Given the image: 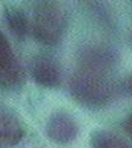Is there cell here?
I'll use <instances>...</instances> for the list:
<instances>
[{
    "label": "cell",
    "mask_w": 132,
    "mask_h": 148,
    "mask_svg": "<svg viewBox=\"0 0 132 148\" xmlns=\"http://www.w3.org/2000/svg\"><path fill=\"white\" fill-rule=\"evenodd\" d=\"M121 89H122V91H125L127 95L132 96V73L124 78V80L121 83Z\"/></svg>",
    "instance_id": "cell-10"
},
{
    "label": "cell",
    "mask_w": 132,
    "mask_h": 148,
    "mask_svg": "<svg viewBox=\"0 0 132 148\" xmlns=\"http://www.w3.org/2000/svg\"><path fill=\"white\" fill-rule=\"evenodd\" d=\"M24 80V69L17 61L9 40L0 30V86L16 89L22 85Z\"/></svg>",
    "instance_id": "cell-4"
},
{
    "label": "cell",
    "mask_w": 132,
    "mask_h": 148,
    "mask_svg": "<svg viewBox=\"0 0 132 148\" xmlns=\"http://www.w3.org/2000/svg\"><path fill=\"white\" fill-rule=\"evenodd\" d=\"M122 126H124L125 131L132 137V114H130L129 116L125 119V121H124V123H122Z\"/></svg>",
    "instance_id": "cell-11"
},
{
    "label": "cell",
    "mask_w": 132,
    "mask_h": 148,
    "mask_svg": "<svg viewBox=\"0 0 132 148\" xmlns=\"http://www.w3.org/2000/svg\"><path fill=\"white\" fill-rule=\"evenodd\" d=\"M44 131L48 140L58 145H68L77 138L79 127L72 115L64 111H57L47 120Z\"/></svg>",
    "instance_id": "cell-5"
},
{
    "label": "cell",
    "mask_w": 132,
    "mask_h": 148,
    "mask_svg": "<svg viewBox=\"0 0 132 148\" xmlns=\"http://www.w3.org/2000/svg\"><path fill=\"white\" fill-rule=\"evenodd\" d=\"M4 18L10 32L17 40H24L31 30V22L22 9L17 6H8L4 10Z\"/></svg>",
    "instance_id": "cell-8"
},
{
    "label": "cell",
    "mask_w": 132,
    "mask_h": 148,
    "mask_svg": "<svg viewBox=\"0 0 132 148\" xmlns=\"http://www.w3.org/2000/svg\"><path fill=\"white\" fill-rule=\"evenodd\" d=\"M25 136L24 126L15 115L0 114V148H11L22 141Z\"/></svg>",
    "instance_id": "cell-7"
},
{
    "label": "cell",
    "mask_w": 132,
    "mask_h": 148,
    "mask_svg": "<svg viewBox=\"0 0 132 148\" xmlns=\"http://www.w3.org/2000/svg\"><path fill=\"white\" fill-rule=\"evenodd\" d=\"M31 77L43 88H57L62 82V68L51 56H37L31 63Z\"/></svg>",
    "instance_id": "cell-6"
},
{
    "label": "cell",
    "mask_w": 132,
    "mask_h": 148,
    "mask_svg": "<svg viewBox=\"0 0 132 148\" xmlns=\"http://www.w3.org/2000/svg\"><path fill=\"white\" fill-rule=\"evenodd\" d=\"M119 56L116 51L106 45H86L78 53V68L110 74L115 68Z\"/></svg>",
    "instance_id": "cell-3"
},
{
    "label": "cell",
    "mask_w": 132,
    "mask_h": 148,
    "mask_svg": "<svg viewBox=\"0 0 132 148\" xmlns=\"http://www.w3.org/2000/svg\"><path fill=\"white\" fill-rule=\"evenodd\" d=\"M67 18L64 10L54 0H41L35 8L31 30L36 41L44 46H54L62 40Z\"/></svg>",
    "instance_id": "cell-2"
},
{
    "label": "cell",
    "mask_w": 132,
    "mask_h": 148,
    "mask_svg": "<svg viewBox=\"0 0 132 148\" xmlns=\"http://www.w3.org/2000/svg\"><path fill=\"white\" fill-rule=\"evenodd\" d=\"M90 145L93 148H132L125 138L106 130L94 131L90 136Z\"/></svg>",
    "instance_id": "cell-9"
},
{
    "label": "cell",
    "mask_w": 132,
    "mask_h": 148,
    "mask_svg": "<svg viewBox=\"0 0 132 148\" xmlns=\"http://www.w3.org/2000/svg\"><path fill=\"white\" fill-rule=\"evenodd\" d=\"M131 45H132V36H131Z\"/></svg>",
    "instance_id": "cell-12"
},
{
    "label": "cell",
    "mask_w": 132,
    "mask_h": 148,
    "mask_svg": "<svg viewBox=\"0 0 132 148\" xmlns=\"http://www.w3.org/2000/svg\"><path fill=\"white\" fill-rule=\"evenodd\" d=\"M73 99L90 109L106 106L115 95V85L110 74L77 68L69 79Z\"/></svg>",
    "instance_id": "cell-1"
}]
</instances>
